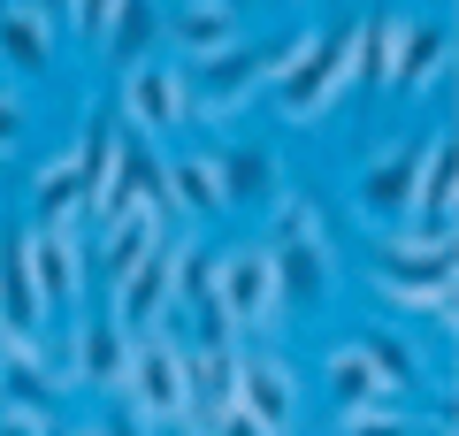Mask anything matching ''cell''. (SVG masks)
Segmentation results:
<instances>
[{"instance_id":"1","label":"cell","mask_w":459,"mask_h":436,"mask_svg":"<svg viewBox=\"0 0 459 436\" xmlns=\"http://www.w3.org/2000/svg\"><path fill=\"white\" fill-rule=\"evenodd\" d=\"M268 92H276V115H283L291 130L329 123L337 100L352 92V23L291 31L283 47H268Z\"/></svg>"},{"instance_id":"2","label":"cell","mask_w":459,"mask_h":436,"mask_svg":"<svg viewBox=\"0 0 459 436\" xmlns=\"http://www.w3.org/2000/svg\"><path fill=\"white\" fill-rule=\"evenodd\" d=\"M115 123L131 138H177L192 130V77L177 54H146V62L115 69Z\"/></svg>"},{"instance_id":"3","label":"cell","mask_w":459,"mask_h":436,"mask_svg":"<svg viewBox=\"0 0 459 436\" xmlns=\"http://www.w3.org/2000/svg\"><path fill=\"white\" fill-rule=\"evenodd\" d=\"M207 283H214V299H222V314H230L238 337H268V329L283 322L268 238H230L222 253H207Z\"/></svg>"},{"instance_id":"4","label":"cell","mask_w":459,"mask_h":436,"mask_svg":"<svg viewBox=\"0 0 459 436\" xmlns=\"http://www.w3.org/2000/svg\"><path fill=\"white\" fill-rule=\"evenodd\" d=\"M115 398L131 405L146 429H177L184 421V337L177 329H138L131 337V368H123V390Z\"/></svg>"},{"instance_id":"5","label":"cell","mask_w":459,"mask_h":436,"mask_svg":"<svg viewBox=\"0 0 459 436\" xmlns=\"http://www.w3.org/2000/svg\"><path fill=\"white\" fill-rule=\"evenodd\" d=\"M23 260H31L39 307L77 314L84 307V275H92V238L77 222H23Z\"/></svg>"},{"instance_id":"6","label":"cell","mask_w":459,"mask_h":436,"mask_svg":"<svg viewBox=\"0 0 459 436\" xmlns=\"http://www.w3.org/2000/svg\"><path fill=\"white\" fill-rule=\"evenodd\" d=\"M184 77H192V123H230V115H246L253 100L268 92V54L238 39V47L192 62Z\"/></svg>"},{"instance_id":"7","label":"cell","mask_w":459,"mask_h":436,"mask_svg":"<svg viewBox=\"0 0 459 436\" xmlns=\"http://www.w3.org/2000/svg\"><path fill=\"white\" fill-rule=\"evenodd\" d=\"M299 398H307V383H299V368L276 353V344L261 337H238V405L246 414H261L276 436L299 429Z\"/></svg>"},{"instance_id":"8","label":"cell","mask_w":459,"mask_h":436,"mask_svg":"<svg viewBox=\"0 0 459 436\" xmlns=\"http://www.w3.org/2000/svg\"><path fill=\"white\" fill-rule=\"evenodd\" d=\"M368 283H459V253H452V238H437V230L391 222V230H376V245H368Z\"/></svg>"},{"instance_id":"9","label":"cell","mask_w":459,"mask_h":436,"mask_svg":"<svg viewBox=\"0 0 459 436\" xmlns=\"http://www.w3.org/2000/svg\"><path fill=\"white\" fill-rule=\"evenodd\" d=\"M62 368L77 375V390H92V398H108V390H123V368H131V329L115 322V314H69V353Z\"/></svg>"},{"instance_id":"10","label":"cell","mask_w":459,"mask_h":436,"mask_svg":"<svg viewBox=\"0 0 459 436\" xmlns=\"http://www.w3.org/2000/svg\"><path fill=\"white\" fill-rule=\"evenodd\" d=\"M452 77V23L444 16H398V47H391V84L383 92L398 100H429L437 84Z\"/></svg>"},{"instance_id":"11","label":"cell","mask_w":459,"mask_h":436,"mask_svg":"<svg viewBox=\"0 0 459 436\" xmlns=\"http://www.w3.org/2000/svg\"><path fill=\"white\" fill-rule=\"evenodd\" d=\"M413 169H421V138H391V145H376L360 161V192H352V207H360V222H376V230H391V222H406V192H413Z\"/></svg>"},{"instance_id":"12","label":"cell","mask_w":459,"mask_h":436,"mask_svg":"<svg viewBox=\"0 0 459 436\" xmlns=\"http://www.w3.org/2000/svg\"><path fill=\"white\" fill-rule=\"evenodd\" d=\"M246 39V16H238V0H177L161 16V54H177L184 69L207 62V54L238 47Z\"/></svg>"},{"instance_id":"13","label":"cell","mask_w":459,"mask_h":436,"mask_svg":"<svg viewBox=\"0 0 459 436\" xmlns=\"http://www.w3.org/2000/svg\"><path fill=\"white\" fill-rule=\"evenodd\" d=\"M177 230H184V222H177ZM177 230H169V238L153 245V253L138 260L123 283H108V314L131 329V337H138V329H153V322L169 314V291H177Z\"/></svg>"},{"instance_id":"14","label":"cell","mask_w":459,"mask_h":436,"mask_svg":"<svg viewBox=\"0 0 459 436\" xmlns=\"http://www.w3.org/2000/svg\"><path fill=\"white\" fill-rule=\"evenodd\" d=\"M452 207H459V153H452V130H429L421 138V169H413V192H406V222L452 238Z\"/></svg>"},{"instance_id":"15","label":"cell","mask_w":459,"mask_h":436,"mask_svg":"<svg viewBox=\"0 0 459 436\" xmlns=\"http://www.w3.org/2000/svg\"><path fill=\"white\" fill-rule=\"evenodd\" d=\"M161 199L177 222H214L230 214L222 177H214V145H184V153H161Z\"/></svg>"},{"instance_id":"16","label":"cell","mask_w":459,"mask_h":436,"mask_svg":"<svg viewBox=\"0 0 459 436\" xmlns=\"http://www.w3.org/2000/svg\"><path fill=\"white\" fill-rule=\"evenodd\" d=\"M268 260H276V299L283 314H322L329 307V283H337V245H291V238H268Z\"/></svg>"},{"instance_id":"17","label":"cell","mask_w":459,"mask_h":436,"mask_svg":"<svg viewBox=\"0 0 459 436\" xmlns=\"http://www.w3.org/2000/svg\"><path fill=\"white\" fill-rule=\"evenodd\" d=\"M62 16H39V8H23V0H0V62L16 69V77H47L54 62H62V31H54Z\"/></svg>"},{"instance_id":"18","label":"cell","mask_w":459,"mask_h":436,"mask_svg":"<svg viewBox=\"0 0 459 436\" xmlns=\"http://www.w3.org/2000/svg\"><path fill=\"white\" fill-rule=\"evenodd\" d=\"M214 177H222L230 207H268V192L283 184V161H276V145L230 138V145H214Z\"/></svg>"},{"instance_id":"19","label":"cell","mask_w":459,"mask_h":436,"mask_svg":"<svg viewBox=\"0 0 459 436\" xmlns=\"http://www.w3.org/2000/svg\"><path fill=\"white\" fill-rule=\"evenodd\" d=\"M314 368H322V390H329V405H376V398H398V390L383 383V368L368 360L360 329H352V337H337L322 360H314Z\"/></svg>"},{"instance_id":"20","label":"cell","mask_w":459,"mask_h":436,"mask_svg":"<svg viewBox=\"0 0 459 436\" xmlns=\"http://www.w3.org/2000/svg\"><path fill=\"white\" fill-rule=\"evenodd\" d=\"M31 222H77L84 230V161H77V145H62V153H47L31 169Z\"/></svg>"},{"instance_id":"21","label":"cell","mask_w":459,"mask_h":436,"mask_svg":"<svg viewBox=\"0 0 459 436\" xmlns=\"http://www.w3.org/2000/svg\"><path fill=\"white\" fill-rule=\"evenodd\" d=\"M146 54H161V8L153 0H115L108 16V39H100V62H146Z\"/></svg>"},{"instance_id":"22","label":"cell","mask_w":459,"mask_h":436,"mask_svg":"<svg viewBox=\"0 0 459 436\" xmlns=\"http://www.w3.org/2000/svg\"><path fill=\"white\" fill-rule=\"evenodd\" d=\"M268 238H291V245H329V214H322V199L307 192V184H276L268 192Z\"/></svg>"},{"instance_id":"23","label":"cell","mask_w":459,"mask_h":436,"mask_svg":"<svg viewBox=\"0 0 459 436\" xmlns=\"http://www.w3.org/2000/svg\"><path fill=\"white\" fill-rule=\"evenodd\" d=\"M391 47H398V16H352V84H391Z\"/></svg>"},{"instance_id":"24","label":"cell","mask_w":459,"mask_h":436,"mask_svg":"<svg viewBox=\"0 0 459 436\" xmlns=\"http://www.w3.org/2000/svg\"><path fill=\"white\" fill-rule=\"evenodd\" d=\"M376 307L391 314V322H437L452 329V283H376Z\"/></svg>"},{"instance_id":"25","label":"cell","mask_w":459,"mask_h":436,"mask_svg":"<svg viewBox=\"0 0 459 436\" xmlns=\"http://www.w3.org/2000/svg\"><path fill=\"white\" fill-rule=\"evenodd\" d=\"M360 344H368V360L383 368V383H391L398 398H413V390H421L429 360H421V344H413V337H398V329H360Z\"/></svg>"},{"instance_id":"26","label":"cell","mask_w":459,"mask_h":436,"mask_svg":"<svg viewBox=\"0 0 459 436\" xmlns=\"http://www.w3.org/2000/svg\"><path fill=\"white\" fill-rule=\"evenodd\" d=\"M337 436H413V398H376V405H337Z\"/></svg>"},{"instance_id":"27","label":"cell","mask_w":459,"mask_h":436,"mask_svg":"<svg viewBox=\"0 0 459 436\" xmlns=\"http://www.w3.org/2000/svg\"><path fill=\"white\" fill-rule=\"evenodd\" d=\"M62 16H69V39H77L84 54H100V39H108V16H115V0H69Z\"/></svg>"},{"instance_id":"28","label":"cell","mask_w":459,"mask_h":436,"mask_svg":"<svg viewBox=\"0 0 459 436\" xmlns=\"http://www.w3.org/2000/svg\"><path fill=\"white\" fill-rule=\"evenodd\" d=\"M23 130H31L23 92H16V84H0V161H16V153H23Z\"/></svg>"},{"instance_id":"29","label":"cell","mask_w":459,"mask_h":436,"mask_svg":"<svg viewBox=\"0 0 459 436\" xmlns=\"http://www.w3.org/2000/svg\"><path fill=\"white\" fill-rule=\"evenodd\" d=\"M192 436H276V429H268L261 414H246V405H222V414H214L207 429H192Z\"/></svg>"},{"instance_id":"30","label":"cell","mask_w":459,"mask_h":436,"mask_svg":"<svg viewBox=\"0 0 459 436\" xmlns=\"http://www.w3.org/2000/svg\"><path fill=\"white\" fill-rule=\"evenodd\" d=\"M31 8H39V16H62V8H69V0H31Z\"/></svg>"},{"instance_id":"31","label":"cell","mask_w":459,"mask_h":436,"mask_svg":"<svg viewBox=\"0 0 459 436\" xmlns=\"http://www.w3.org/2000/svg\"><path fill=\"white\" fill-rule=\"evenodd\" d=\"M23 8H31V0H23Z\"/></svg>"}]
</instances>
